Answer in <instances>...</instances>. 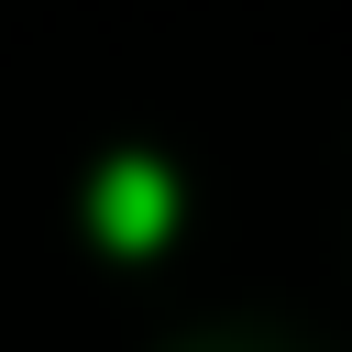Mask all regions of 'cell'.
<instances>
[{
  "label": "cell",
  "instance_id": "6da1fadb",
  "mask_svg": "<svg viewBox=\"0 0 352 352\" xmlns=\"http://www.w3.org/2000/svg\"><path fill=\"white\" fill-rule=\"evenodd\" d=\"M88 220H99V242L143 253V242H165V220H176V187H165L154 165H110V176H99V198H88Z\"/></svg>",
  "mask_w": 352,
  "mask_h": 352
}]
</instances>
